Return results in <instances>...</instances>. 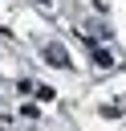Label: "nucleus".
Here are the masks:
<instances>
[{
	"label": "nucleus",
	"instance_id": "obj_1",
	"mask_svg": "<svg viewBox=\"0 0 126 131\" xmlns=\"http://www.w3.org/2000/svg\"><path fill=\"white\" fill-rule=\"evenodd\" d=\"M45 57H49L53 66H69V53H65L61 45H45Z\"/></svg>",
	"mask_w": 126,
	"mask_h": 131
},
{
	"label": "nucleus",
	"instance_id": "obj_2",
	"mask_svg": "<svg viewBox=\"0 0 126 131\" xmlns=\"http://www.w3.org/2000/svg\"><path fill=\"white\" fill-rule=\"evenodd\" d=\"M93 61H98V66H102V70H110V66H114V57H110V53H106V49H98V45H93Z\"/></svg>",
	"mask_w": 126,
	"mask_h": 131
}]
</instances>
